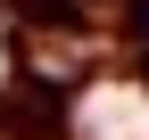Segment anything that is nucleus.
<instances>
[{
	"label": "nucleus",
	"mask_w": 149,
	"mask_h": 140,
	"mask_svg": "<svg viewBox=\"0 0 149 140\" xmlns=\"http://www.w3.org/2000/svg\"><path fill=\"white\" fill-rule=\"evenodd\" d=\"M0 140H83V99L17 66V82L0 91Z\"/></svg>",
	"instance_id": "nucleus-1"
}]
</instances>
